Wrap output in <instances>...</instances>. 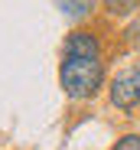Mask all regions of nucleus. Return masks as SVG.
I'll list each match as a JSON object with an SVG mask.
<instances>
[{
    "instance_id": "4",
    "label": "nucleus",
    "mask_w": 140,
    "mask_h": 150,
    "mask_svg": "<svg viewBox=\"0 0 140 150\" xmlns=\"http://www.w3.org/2000/svg\"><path fill=\"white\" fill-rule=\"evenodd\" d=\"M56 7L62 10V16H68L72 23L88 20L91 13L98 10V0H56Z\"/></svg>"
},
{
    "instance_id": "2",
    "label": "nucleus",
    "mask_w": 140,
    "mask_h": 150,
    "mask_svg": "<svg viewBox=\"0 0 140 150\" xmlns=\"http://www.w3.org/2000/svg\"><path fill=\"white\" fill-rule=\"evenodd\" d=\"M108 98L117 111H134L140 105V62L114 72V79H108Z\"/></svg>"
},
{
    "instance_id": "3",
    "label": "nucleus",
    "mask_w": 140,
    "mask_h": 150,
    "mask_svg": "<svg viewBox=\"0 0 140 150\" xmlns=\"http://www.w3.org/2000/svg\"><path fill=\"white\" fill-rule=\"evenodd\" d=\"M101 36L95 33V30H85V26H78V30H72L65 36V42H62V56H75V59H101Z\"/></svg>"
},
{
    "instance_id": "1",
    "label": "nucleus",
    "mask_w": 140,
    "mask_h": 150,
    "mask_svg": "<svg viewBox=\"0 0 140 150\" xmlns=\"http://www.w3.org/2000/svg\"><path fill=\"white\" fill-rule=\"evenodd\" d=\"M59 85H62V91L72 98V101H91V98L108 85L104 59H75V56H62Z\"/></svg>"
},
{
    "instance_id": "6",
    "label": "nucleus",
    "mask_w": 140,
    "mask_h": 150,
    "mask_svg": "<svg viewBox=\"0 0 140 150\" xmlns=\"http://www.w3.org/2000/svg\"><path fill=\"white\" fill-rule=\"evenodd\" d=\"M111 150H140V134H124V137H117Z\"/></svg>"
},
{
    "instance_id": "5",
    "label": "nucleus",
    "mask_w": 140,
    "mask_h": 150,
    "mask_svg": "<svg viewBox=\"0 0 140 150\" xmlns=\"http://www.w3.org/2000/svg\"><path fill=\"white\" fill-rule=\"evenodd\" d=\"M98 4L111 20H127L140 10V0H98Z\"/></svg>"
}]
</instances>
